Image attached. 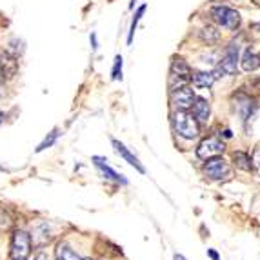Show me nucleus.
<instances>
[{
    "instance_id": "f257e3e1",
    "label": "nucleus",
    "mask_w": 260,
    "mask_h": 260,
    "mask_svg": "<svg viewBox=\"0 0 260 260\" xmlns=\"http://www.w3.org/2000/svg\"><path fill=\"white\" fill-rule=\"evenodd\" d=\"M173 124H175V129H177V133L186 140H193L200 135L199 120H197V118L193 117V113H189V111L178 109V111L175 113Z\"/></svg>"
},
{
    "instance_id": "f03ea898",
    "label": "nucleus",
    "mask_w": 260,
    "mask_h": 260,
    "mask_svg": "<svg viewBox=\"0 0 260 260\" xmlns=\"http://www.w3.org/2000/svg\"><path fill=\"white\" fill-rule=\"evenodd\" d=\"M211 17L213 20L220 24L225 29H237L240 26V15L239 11L228 8V6H215L211 9Z\"/></svg>"
},
{
    "instance_id": "7ed1b4c3",
    "label": "nucleus",
    "mask_w": 260,
    "mask_h": 260,
    "mask_svg": "<svg viewBox=\"0 0 260 260\" xmlns=\"http://www.w3.org/2000/svg\"><path fill=\"white\" fill-rule=\"evenodd\" d=\"M31 253V237L26 231H15L11 239V258L13 260H26Z\"/></svg>"
},
{
    "instance_id": "20e7f679",
    "label": "nucleus",
    "mask_w": 260,
    "mask_h": 260,
    "mask_svg": "<svg viewBox=\"0 0 260 260\" xmlns=\"http://www.w3.org/2000/svg\"><path fill=\"white\" fill-rule=\"evenodd\" d=\"M237 66H239V46H237V44H231L230 48L225 49L220 64H218L217 75L218 77H230V75H235L237 73Z\"/></svg>"
},
{
    "instance_id": "39448f33",
    "label": "nucleus",
    "mask_w": 260,
    "mask_h": 260,
    "mask_svg": "<svg viewBox=\"0 0 260 260\" xmlns=\"http://www.w3.org/2000/svg\"><path fill=\"white\" fill-rule=\"evenodd\" d=\"M204 173L208 175L211 180H222V178L230 177L231 171H230L228 162L222 160L220 156H213V158H208V162L204 164Z\"/></svg>"
},
{
    "instance_id": "423d86ee",
    "label": "nucleus",
    "mask_w": 260,
    "mask_h": 260,
    "mask_svg": "<svg viewBox=\"0 0 260 260\" xmlns=\"http://www.w3.org/2000/svg\"><path fill=\"white\" fill-rule=\"evenodd\" d=\"M224 149H225V146L222 140L215 139V137H209V139L202 140V142L199 144V148H197V156L208 160V158H213V156H220L222 153H224Z\"/></svg>"
},
{
    "instance_id": "0eeeda50",
    "label": "nucleus",
    "mask_w": 260,
    "mask_h": 260,
    "mask_svg": "<svg viewBox=\"0 0 260 260\" xmlns=\"http://www.w3.org/2000/svg\"><path fill=\"white\" fill-rule=\"evenodd\" d=\"M191 75H193V71H191L189 64L180 56H175L173 62H171V84L177 80L178 87L184 86V84L191 80Z\"/></svg>"
},
{
    "instance_id": "6e6552de",
    "label": "nucleus",
    "mask_w": 260,
    "mask_h": 260,
    "mask_svg": "<svg viewBox=\"0 0 260 260\" xmlns=\"http://www.w3.org/2000/svg\"><path fill=\"white\" fill-rule=\"evenodd\" d=\"M195 99H197L195 91L187 86H180V87H177V89H173V104L177 106L178 109L187 111V109L193 106Z\"/></svg>"
},
{
    "instance_id": "1a4fd4ad",
    "label": "nucleus",
    "mask_w": 260,
    "mask_h": 260,
    "mask_svg": "<svg viewBox=\"0 0 260 260\" xmlns=\"http://www.w3.org/2000/svg\"><path fill=\"white\" fill-rule=\"evenodd\" d=\"M17 73V60L9 53H0V84Z\"/></svg>"
},
{
    "instance_id": "9d476101",
    "label": "nucleus",
    "mask_w": 260,
    "mask_h": 260,
    "mask_svg": "<svg viewBox=\"0 0 260 260\" xmlns=\"http://www.w3.org/2000/svg\"><path fill=\"white\" fill-rule=\"evenodd\" d=\"M113 148H115V151H117L118 155H120L122 158H124V160L127 162V164L133 166V168L137 169V171H140V173H144V171H146V169H144V166L140 164L139 158H137V156H135L133 153H131L129 149H127L122 142H118V140H113Z\"/></svg>"
},
{
    "instance_id": "9b49d317",
    "label": "nucleus",
    "mask_w": 260,
    "mask_h": 260,
    "mask_svg": "<svg viewBox=\"0 0 260 260\" xmlns=\"http://www.w3.org/2000/svg\"><path fill=\"white\" fill-rule=\"evenodd\" d=\"M93 162H95V166L99 168V171L102 175H104V178H108V180H113V182H118V184H127V180L122 175H118L117 171L113 168H109L108 164H106L100 156H93Z\"/></svg>"
},
{
    "instance_id": "f8f14e48",
    "label": "nucleus",
    "mask_w": 260,
    "mask_h": 260,
    "mask_svg": "<svg viewBox=\"0 0 260 260\" xmlns=\"http://www.w3.org/2000/svg\"><path fill=\"white\" fill-rule=\"evenodd\" d=\"M217 78V71H197V73L191 75V80L197 87H211Z\"/></svg>"
},
{
    "instance_id": "ddd939ff",
    "label": "nucleus",
    "mask_w": 260,
    "mask_h": 260,
    "mask_svg": "<svg viewBox=\"0 0 260 260\" xmlns=\"http://www.w3.org/2000/svg\"><path fill=\"white\" fill-rule=\"evenodd\" d=\"M191 109H193V117L199 122H208L209 115H211V108H209V102L206 99H195Z\"/></svg>"
},
{
    "instance_id": "4468645a",
    "label": "nucleus",
    "mask_w": 260,
    "mask_h": 260,
    "mask_svg": "<svg viewBox=\"0 0 260 260\" xmlns=\"http://www.w3.org/2000/svg\"><path fill=\"white\" fill-rule=\"evenodd\" d=\"M260 68V56L253 48H247L242 55V70L244 71H255Z\"/></svg>"
},
{
    "instance_id": "2eb2a0df",
    "label": "nucleus",
    "mask_w": 260,
    "mask_h": 260,
    "mask_svg": "<svg viewBox=\"0 0 260 260\" xmlns=\"http://www.w3.org/2000/svg\"><path fill=\"white\" fill-rule=\"evenodd\" d=\"M56 260H91V258H84V256L77 255L68 244H58V247H56Z\"/></svg>"
},
{
    "instance_id": "dca6fc26",
    "label": "nucleus",
    "mask_w": 260,
    "mask_h": 260,
    "mask_svg": "<svg viewBox=\"0 0 260 260\" xmlns=\"http://www.w3.org/2000/svg\"><path fill=\"white\" fill-rule=\"evenodd\" d=\"M233 160H235V166H237L239 169H242V171H251V169H253V160H251V156L247 155V153L235 151L233 153Z\"/></svg>"
},
{
    "instance_id": "f3484780",
    "label": "nucleus",
    "mask_w": 260,
    "mask_h": 260,
    "mask_svg": "<svg viewBox=\"0 0 260 260\" xmlns=\"http://www.w3.org/2000/svg\"><path fill=\"white\" fill-rule=\"evenodd\" d=\"M200 39L204 40L206 44H215V42H218V39H220V33H218L215 27L208 26L200 31Z\"/></svg>"
},
{
    "instance_id": "a211bd4d",
    "label": "nucleus",
    "mask_w": 260,
    "mask_h": 260,
    "mask_svg": "<svg viewBox=\"0 0 260 260\" xmlns=\"http://www.w3.org/2000/svg\"><path fill=\"white\" fill-rule=\"evenodd\" d=\"M144 11H146V6H140V8L137 9V13H135L133 22H131V27H129V35H127V42H129V44H131V40H133L135 29H137V24H139V20H140V17L144 15Z\"/></svg>"
},
{
    "instance_id": "6ab92c4d",
    "label": "nucleus",
    "mask_w": 260,
    "mask_h": 260,
    "mask_svg": "<svg viewBox=\"0 0 260 260\" xmlns=\"http://www.w3.org/2000/svg\"><path fill=\"white\" fill-rule=\"evenodd\" d=\"M56 137H58V131L53 129L51 133H49V137H46V139H44V142L40 144L39 148H37V151H44V149H46V148H51L53 144H55Z\"/></svg>"
},
{
    "instance_id": "aec40b11",
    "label": "nucleus",
    "mask_w": 260,
    "mask_h": 260,
    "mask_svg": "<svg viewBox=\"0 0 260 260\" xmlns=\"http://www.w3.org/2000/svg\"><path fill=\"white\" fill-rule=\"evenodd\" d=\"M111 77H113V80H122V56L120 55H118L117 58H115Z\"/></svg>"
},
{
    "instance_id": "412c9836",
    "label": "nucleus",
    "mask_w": 260,
    "mask_h": 260,
    "mask_svg": "<svg viewBox=\"0 0 260 260\" xmlns=\"http://www.w3.org/2000/svg\"><path fill=\"white\" fill-rule=\"evenodd\" d=\"M11 228V218L6 211L0 209V230H9Z\"/></svg>"
},
{
    "instance_id": "4be33fe9",
    "label": "nucleus",
    "mask_w": 260,
    "mask_h": 260,
    "mask_svg": "<svg viewBox=\"0 0 260 260\" xmlns=\"http://www.w3.org/2000/svg\"><path fill=\"white\" fill-rule=\"evenodd\" d=\"M208 255L211 256L213 260H218V253H217V251H213V249H208Z\"/></svg>"
},
{
    "instance_id": "5701e85b",
    "label": "nucleus",
    "mask_w": 260,
    "mask_h": 260,
    "mask_svg": "<svg viewBox=\"0 0 260 260\" xmlns=\"http://www.w3.org/2000/svg\"><path fill=\"white\" fill-rule=\"evenodd\" d=\"M91 44H93V49L99 48V46H96V35H95V33H91Z\"/></svg>"
},
{
    "instance_id": "b1692460",
    "label": "nucleus",
    "mask_w": 260,
    "mask_h": 260,
    "mask_svg": "<svg viewBox=\"0 0 260 260\" xmlns=\"http://www.w3.org/2000/svg\"><path fill=\"white\" fill-rule=\"evenodd\" d=\"M173 258H175V260H186V258H184V256H182V255H178V253H177V255H175V256H173Z\"/></svg>"
},
{
    "instance_id": "393cba45",
    "label": "nucleus",
    "mask_w": 260,
    "mask_h": 260,
    "mask_svg": "<svg viewBox=\"0 0 260 260\" xmlns=\"http://www.w3.org/2000/svg\"><path fill=\"white\" fill-rule=\"evenodd\" d=\"M37 260H46V255H44V253H40V255L37 256Z\"/></svg>"
},
{
    "instance_id": "a878e982",
    "label": "nucleus",
    "mask_w": 260,
    "mask_h": 260,
    "mask_svg": "<svg viewBox=\"0 0 260 260\" xmlns=\"http://www.w3.org/2000/svg\"><path fill=\"white\" fill-rule=\"evenodd\" d=\"M4 113H2V111H0V124H2V122H4Z\"/></svg>"
},
{
    "instance_id": "bb28decb",
    "label": "nucleus",
    "mask_w": 260,
    "mask_h": 260,
    "mask_svg": "<svg viewBox=\"0 0 260 260\" xmlns=\"http://www.w3.org/2000/svg\"><path fill=\"white\" fill-rule=\"evenodd\" d=\"M135 4H137V0H131V4H129V8H135Z\"/></svg>"
},
{
    "instance_id": "cd10ccee",
    "label": "nucleus",
    "mask_w": 260,
    "mask_h": 260,
    "mask_svg": "<svg viewBox=\"0 0 260 260\" xmlns=\"http://www.w3.org/2000/svg\"><path fill=\"white\" fill-rule=\"evenodd\" d=\"M253 2H255L256 6H260V0H253Z\"/></svg>"
}]
</instances>
